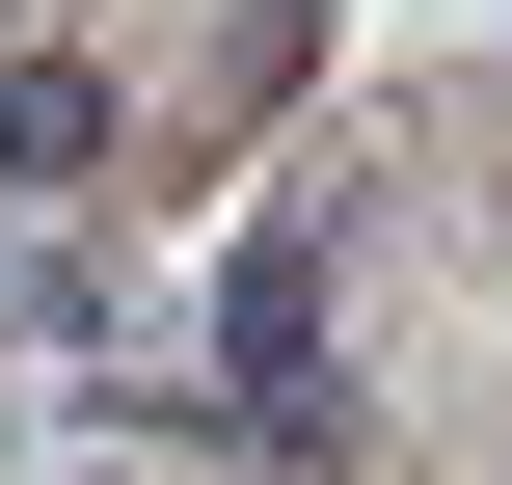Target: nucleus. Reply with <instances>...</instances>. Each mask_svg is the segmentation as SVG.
<instances>
[{
  "label": "nucleus",
  "mask_w": 512,
  "mask_h": 485,
  "mask_svg": "<svg viewBox=\"0 0 512 485\" xmlns=\"http://www.w3.org/2000/svg\"><path fill=\"white\" fill-rule=\"evenodd\" d=\"M0 162H27V189H81V162H108V81H54V54H27V81H0Z\"/></svg>",
  "instance_id": "nucleus-1"
}]
</instances>
